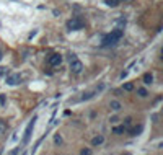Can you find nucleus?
<instances>
[{
    "label": "nucleus",
    "mask_w": 163,
    "mask_h": 155,
    "mask_svg": "<svg viewBox=\"0 0 163 155\" xmlns=\"http://www.w3.org/2000/svg\"><path fill=\"white\" fill-rule=\"evenodd\" d=\"M121 38H122V29L117 28V29H114L113 33H109V34H106L103 38V46H114Z\"/></svg>",
    "instance_id": "obj_1"
},
{
    "label": "nucleus",
    "mask_w": 163,
    "mask_h": 155,
    "mask_svg": "<svg viewBox=\"0 0 163 155\" xmlns=\"http://www.w3.org/2000/svg\"><path fill=\"white\" fill-rule=\"evenodd\" d=\"M65 25H67L69 31H78V29H82L85 26V23H83V20H80V18H72V20H69Z\"/></svg>",
    "instance_id": "obj_2"
},
{
    "label": "nucleus",
    "mask_w": 163,
    "mask_h": 155,
    "mask_svg": "<svg viewBox=\"0 0 163 155\" xmlns=\"http://www.w3.org/2000/svg\"><path fill=\"white\" fill-rule=\"evenodd\" d=\"M36 119H38V116H34L31 121H29V124L26 126V131H25V136H23V145H26L29 142V139H31V132L33 129H34V124H36Z\"/></svg>",
    "instance_id": "obj_3"
},
{
    "label": "nucleus",
    "mask_w": 163,
    "mask_h": 155,
    "mask_svg": "<svg viewBox=\"0 0 163 155\" xmlns=\"http://www.w3.org/2000/svg\"><path fill=\"white\" fill-rule=\"evenodd\" d=\"M70 70H72V74H80V72L83 70V64H82V60H78L77 57L70 59Z\"/></svg>",
    "instance_id": "obj_4"
},
{
    "label": "nucleus",
    "mask_w": 163,
    "mask_h": 155,
    "mask_svg": "<svg viewBox=\"0 0 163 155\" xmlns=\"http://www.w3.org/2000/svg\"><path fill=\"white\" fill-rule=\"evenodd\" d=\"M47 64H49V65H54V67H56V65H60V64H62V56H60V54H51L49 59H47Z\"/></svg>",
    "instance_id": "obj_5"
},
{
    "label": "nucleus",
    "mask_w": 163,
    "mask_h": 155,
    "mask_svg": "<svg viewBox=\"0 0 163 155\" xmlns=\"http://www.w3.org/2000/svg\"><path fill=\"white\" fill-rule=\"evenodd\" d=\"M21 83V75L20 74H11L7 77V85H18Z\"/></svg>",
    "instance_id": "obj_6"
},
{
    "label": "nucleus",
    "mask_w": 163,
    "mask_h": 155,
    "mask_svg": "<svg viewBox=\"0 0 163 155\" xmlns=\"http://www.w3.org/2000/svg\"><path fill=\"white\" fill-rule=\"evenodd\" d=\"M103 142H104V137H103V136H96V137L92 139V145H95V147H96V145H101Z\"/></svg>",
    "instance_id": "obj_7"
},
{
    "label": "nucleus",
    "mask_w": 163,
    "mask_h": 155,
    "mask_svg": "<svg viewBox=\"0 0 163 155\" xmlns=\"http://www.w3.org/2000/svg\"><path fill=\"white\" fill-rule=\"evenodd\" d=\"M152 82H153V75L152 74H145V75H144V83H145V85H150Z\"/></svg>",
    "instance_id": "obj_8"
},
{
    "label": "nucleus",
    "mask_w": 163,
    "mask_h": 155,
    "mask_svg": "<svg viewBox=\"0 0 163 155\" xmlns=\"http://www.w3.org/2000/svg\"><path fill=\"white\" fill-rule=\"evenodd\" d=\"M104 4L108 5V7H117V5H119V0H104Z\"/></svg>",
    "instance_id": "obj_9"
},
{
    "label": "nucleus",
    "mask_w": 163,
    "mask_h": 155,
    "mask_svg": "<svg viewBox=\"0 0 163 155\" xmlns=\"http://www.w3.org/2000/svg\"><path fill=\"white\" fill-rule=\"evenodd\" d=\"M111 109H113V111H119L121 109V103L119 101H111Z\"/></svg>",
    "instance_id": "obj_10"
},
{
    "label": "nucleus",
    "mask_w": 163,
    "mask_h": 155,
    "mask_svg": "<svg viewBox=\"0 0 163 155\" xmlns=\"http://www.w3.org/2000/svg\"><path fill=\"white\" fill-rule=\"evenodd\" d=\"M142 129H144V126H139V127H134V129H131V134L132 136H139L142 132Z\"/></svg>",
    "instance_id": "obj_11"
},
{
    "label": "nucleus",
    "mask_w": 163,
    "mask_h": 155,
    "mask_svg": "<svg viewBox=\"0 0 163 155\" xmlns=\"http://www.w3.org/2000/svg\"><path fill=\"white\" fill-rule=\"evenodd\" d=\"M124 126H116V127H114V129H113V132H114V134H122V132H124Z\"/></svg>",
    "instance_id": "obj_12"
},
{
    "label": "nucleus",
    "mask_w": 163,
    "mask_h": 155,
    "mask_svg": "<svg viewBox=\"0 0 163 155\" xmlns=\"http://www.w3.org/2000/svg\"><path fill=\"white\" fill-rule=\"evenodd\" d=\"M116 25L119 26L121 29H122V28L126 26V18H119V20H116Z\"/></svg>",
    "instance_id": "obj_13"
},
{
    "label": "nucleus",
    "mask_w": 163,
    "mask_h": 155,
    "mask_svg": "<svg viewBox=\"0 0 163 155\" xmlns=\"http://www.w3.org/2000/svg\"><path fill=\"white\" fill-rule=\"evenodd\" d=\"M5 131H7V124H5L4 121L0 119V136H4V134H5Z\"/></svg>",
    "instance_id": "obj_14"
},
{
    "label": "nucleus",
    "mask_w": 163,
    "mask_h": 155,
    "mask_svg": "<svg viewBox=\"0 0 163 155\" xmlns=\"http://www.w3.org/2000/svg\"><path fill=\"white\" fill-rule=\"evenodd\" d=\"M137 93H139V96H142V98H145V96L149 95L145 88H139V90H137Z\"/></svg>",
    "instance_id": "obj_15"
},
{
    "label": "nucleus",
    "mask_w": 163,
    "mask_h": 155,
    "mask_svg": "<svg viewBox=\"0 0 163 155\" xmlns=\"http://www.w3.org/2000/svg\"><path fill=\"white\" fill-rule=\"evenodd\" d=\"M54 142H56L57 145L62 144V137H60V134H56V136H54Z\"/></svg>",
    "instance_id": "obj_16"
},
{
    "label": "nucleus",
    "mask_w": 163,
    "mask_h": 155,
    "mask_svg": "<svg viewBox=\"0 0 163 155\" xmlns=\"http://www.w3.org/2000/svg\"><path fill=\"white\" fill-rule=\"evenodd\" d=\"M124 90H126V92H131V90H134V85H132V83H126Z\"/></svg>",
    "instance_id": "obj_17"
},
{
    "label": "nucleus",
    "mask_w": 163,
    "mask_h": 155,
    "mask_svg": "<svg viewBox=\"0 0 163 155\" xmlns=\"http://www.w3.org/2000/svg\"><path fill=\"white\" fill-rule=\"evenodd\" d=\"M131 123H132V119H131V118H127L126 123H124V129H129V127H131Z\"/></svg>",
    "instance_id": "obj_18"
},
{
    "label": "nucleus",
    "mask_w": 163,
    "mask_h": 155,
    "mask_svg": "<svg viewBox=\"0 0 163 155\" xmlns=\"http://www.w3.org/2000/svg\"><path fill=\"white\" fill-rule=\"evenodd\" d=\"M93 96V93H85V95L82 96V100H88V98H92Z\"/></svg>",
    "instance_id": "obj_19"
},
{
    "label": "nucleus",
    "mask_w": 163,
    "mask_h": 155,
    "mask_svg": "<svg viewBox=\"0 0 163 155\" xmlns=\"http://www.w3.org/2000/svg\"><path fill=\"white\" fill-rule=\"evenodd\" d=\"M0 105H2V106L5 105V96L4 95H0Z\"/></svg>",
    "instance_id": "obj_20"
},
{
    "label": "nucleus",
    "mask_w": 163,
    "mask_h": 155,
    "mask_svg": "<svg viewBox=\"0 0 163 155\" xmlns=\"http://www.w3.org/2000/svg\"><path fill=\"white\" fill-rule=\"evenodd\" d=\"M127 74H129V72H127V70H124L122 74H121V78H126V77H127Z\"/></svg>",
    "instance_id": "obj_21"
},
{
    "label": "nucleus",
    "mask_w": 163,
    "mask_h": 155,
    "mask_svg": "<svg viewBox=\"0 0 163 155\" xmlns=\"http://www.w3.org/2000/svg\"><path fill=\"white\" fill-rule=\"evenodd\" d=\"M82 154L85 155V154H90V149H83V150H82Z\"/></svg>",
    "instance_id": "obj_22"
},
{
    "label": "nucleus",
    "mask_w": 163,
    "mask_h": 155,
    "mask_svg": "<svg viewBox=\"0 0 163 155\" xmlns=\"http://www.w3.org/2000/svg\"><path fill=\"white\" fill-rule=\"evenodd\" d=\"M2 57H4V56H2V49H0V60H2Z\"/></svg>",
    "instance_id": "obj_23"
},
{
    "label": "nucleus",
    "mask_w": 163,
    "mask_h": 155,
    "mask_svg": "<svg viewBox=\"0 0 163 155\" xmlns=\"http://www.w3.org/2000/svg\"><path fill=\"white\" fill-rule=\"evenodd\" d=\"M119 2H121V0H119Z\"/></svg>",
    "instance_id": "obj_24"
}]
</instances>
